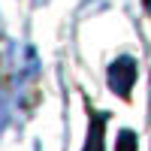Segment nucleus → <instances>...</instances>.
<instances>
[{
  "mask_svg": "<svg viewBox=\"0 0 151 151\" xmlns=\"http://www.w3.org/2000/svg\"><path fill=\"white\" fill-rule=\"evenodd\" d=\"M133 82H136V60L133 58H118V60H112V67H109V88L115 91L118 97H130L133 91Z\"/></svg>",
  "mask_w": 151,
  "mask_h": 151,
  "instance_id": "f257e3e1",
  "label": "nucleus"
},
{
  "mask_svg": "<svg viewBox=\"0 0 151 151\" xmlns=\"http://www.w3.org/2000/svg\"><path fill=\"white\" fill-rule=\"evenodd\" d=\"M103 127H106V118L97 115L91 121V130H88V142H85V151H103Z\"/></svg>",
  "mask_w": 151,
  "mask_h": 151,
  "instance_id": "f03ea898",
  "label": "nucleus"
},
{
  "mask_svg": "<svg viewBox=\"0 0 151 151\" xmlns=\"http://www.w3.org/2000/svg\"><path fill=\"white\" fill-rule=\"evenodd\" d=\"M115 151H136V136L130 133V130H124L121 136H118V148Z\"/></svg>",
  "mask_w": 151,
  "mask_h": 151,
  "instance_id": "7ed1b4c3",
  "label": "nucleus"
}]
</instances>
